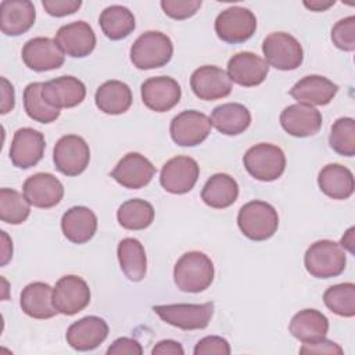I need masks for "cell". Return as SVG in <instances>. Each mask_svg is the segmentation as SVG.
<instances>
[{
    "label": "cell",
    "instance_id": "cell-21",
    "mask_svg": "<svg viewBox=\"0 0 355 355\" xmlns=\"http://www.w3.org/2000/svg\"><path fill=\"white\" fill-rule=\"evenodd\" d=\"M268 72V62L251 51L237 53L227 62V75L230 80L244 87L261 85L266 79Z\"/></svg>",
    "mask_w": 355,
    "mask_h": 355
},
{
    "label": "cell",
    "instance_id": "cell-18",
    "mask_svg": "<svg viewBox=\"0 0 355 355\" xmlns=\"http://www.w3.org/2000/svg\"><path fill=\"white\" fill-rule=\"evenodd\" d=\"M22 60L25 65L37 72L60 68L64 61V51L55 40L50 37H33L22 47Z\"/></svg>",
    "mask_w": 355,
    "mask_h": 355
},
{
    "label": "cell",
    "instance_id": "cell-19",
    "mask_svg": "<svg viewBox=\"0 0 355 355\" xmlns=\"http://www.w3.org/2000/svg\"><path fill=\"white\" fill-rule=\"evenodd\" d=\"M22 193L31 205L47 209L55 207L62 200L64 186L54 175L39 172L25 180Z\"/></svg>",
    "mask_w": 355,
    "mask_h": 355
},
{
    "label": "cell",
    "instance_id": "cell-42",
    "mask_svg": "<svg viewBox=\"0 0 355 355\" xmlns=\"http://www.w3.org/2000/svg\"><path fill=\"white\" fill-rule=\"evenodd\" d=\"M193 352L194 355H209V354L229 355L230 345L225 338L219 336H207L196 344Z\"/></svg>",
    "mask_w": 355,
    "mask_h": 355
},
{
    "label": "cell",
    "instance_id": "cell-23",
    "mask_svg": "<svg viewBox=\"0 0 355 355\" xmlns=\"http://www.w3.org/2000/svg\"><path fill=\"white\" fill-rule=\"evenodd\" d=\"M108 336V324L98 316H85L73 322L65 334L67 343L76 351H92Z\"/></svg>",
    "mask_w": 355,
    "mask_h": 355
},
{
    "label": "cell",
    "instance_id": "cell-4",
    "mask_svg": "<svg viewBox=\"0 0 355 355\" xmlns=\"http://www.w3.org/2000/svg\"><path fill=\"white\" fill-rule=\"evenodd\" d=\"M304 263L311 276L329 279L344 272L347 257L344 248L338 243L333 240H319L308 247Z\"/></svg>",
    "mask_w": 355,
    "mask_h": 355
},
{
    "label": "cell",
    "instance_id": "cell-6",
    "mask_svg": "<svg viewBox=\"0 0 355 355\" xmlns=\"http://www.w3.org/2000/svg\"><path fill=\"white\" fill-rule=\"evenodd\" d=\"M262 51L268 65L280 71L297 69L304 61L302 46L286 32L269 33L263 39Z\"/></svg>",
    "mask_w": 355,
    "mask_h": 355
},
{
    "label": "cell",
    "instance_id": "cell-16",
    "mask_svg": "<svg viewBox=\"0 0 355 355\" xmlns=\"http://www.w3.org/2000/svg\"><path fill=\"white\" fill-rule=\"evenodd\" d=\"M42 97L53 108H72L85 100L86 86L78 78L64 75L44 82Z\"/></svg>",
    "mask_w": 355,
    "mask_h": 355
},
{
    "label": "cell",
    "instance_id": "cell-30",
    "mask_svg": "<svg viewBox=\"0 0 355 355\" xmlns=\"http://www.w3.org/2000/svg\"><path fill=\"white\" fill-rule=\"evenodd\" d=\"M288 330L304 344L315 343L326 337L329 331V320L318 309H302L291 318Z\"/></svg>",
    "mask_w": 355,
    "mask_h": 355
},
{
    "label": "cell",
    "instance_id": "cell-11",
    "mask_svg": "<svg viewBox=\"0 0 355 355\" xmlns=\"http://www.w3.org/2000/svg\"><path fill=\"white\" fill-rule=\"evenodd\" d=\"M200 166L187 155H178L166 161L159 173L161 186L172 194L189 193L197 183Z\"/></svg>",
    "mask_w": 355,
    "mask_h": 355
},
{
    "label": "cell",
    "instance_id": "cell-14",
    "mask_svg": "<svg viewBox=\"0 0 355 355\" xmlns=\"http://www.w3.org/2000/svg\"><path fill=\"white\" fill-rule=\"evenodd\" d=\"M44 148L46 140L43 133L32 128H21L14 133L10 146V159L14 166L28 169L43 158Z\"/></svg>",
    "mask_w": 355,
    "mask_h": 355
},
{
    "label": "cell",
    "instance_id": "cell-43",
    "mask_svg": "<svg viewBox=\"0 0 355 355\" xmlns=\"http://www.w3.org/2000/svg\"><path fill=\"white\" fill-rule=\"evenodd\" d=\"M42 6L47 11V14L53 17H65L76 12L80 8L82 1L80 0H43Z\"/></svg>",
    "mask_w": 355,
    "mask_h": 355
},
{
    "label": "cell",
    "instance_id": "cell-5",
    "mask_svg": "<svg viewBox=\"0 0 355 355\" xmlns=\"http://www.w3.org/2000/svg\"><path fill=\"white\" fill-rule=\"evenodd\" d=\"M243 162L247 172L261 182L276 180L286 169L283 150L270 143H259L250 147L244 154Z\"/></svg>",
    "mask_w": 355,
    "mask_h": 355
},
{
    "label": "cell",
    "instance_id": "cell-7",
    "mask_svg": "<svg viewBox=\"0 0 355 355\" xmlns=\"http://www.w3.org/2000/svg\"><path fill=\"white\" fill-rule=\"evenodd\" d=\"M154 312L168 324L182 330L205 329L214 315V302L155 305Z\"/></svg>",
    "mask_w": 355,
    "mask_h": 355
},
{
    "label": "cell",
    "instance_id": "cell-24",
    "mask_svg": "<svg viewBox=\"0 0 355 355\" xmlns=\"http://www.w3.org/2000/svg\"><path fill=\"white\" fill-rule=\"evenodd\" d=\"M36 19V10L29 0H3L0 3V28L7 36L28 32Z\"/></svg>",
    "mask_w": 355,
    "mask_h": 355
},
{
    "label": "cell",
    "instance_id": "cell-36",
    "mask_svg": "<svg viewBox=\"0 0 355 355\" xmlns=\"http://www.w3.org/2000/svg\"><path fill=\"white\" fill-rule=\"evenodd\" d=\"M43 82L29 83L24 90V108L28 116L39 123H51L60 116V110L50 107L42 97Z\"/></svg>",
    "mask_w": 355,
    "mask_h": 355
},
{
    "label": "cell",
    "instance_id": "cell-46",
    "mask_svg": "<svg viewBox=\"0 0 355 355\" xmlns=\"http://www.w3.org/2000/svg\"><path fill=\"white\" fill-rule=\"evenodd\" d=\"M153 355H165V354H172V355H183L184 349L180 345V343L175 340H162L155 344V347L151 351Z\"/></svg>",
    "mask_w": 355,
    "mask_h": 355
},
{
    "label": "cell",
    "instance_id": "cell-45",
    "mask_svg": "<svg viewBox=\"0 0 355 355\" xmlns=\"http://www.w3.org/2000/svg\"><path fill=\"white\" fill-rule=\"evenodd\" d=\"M301 354H343V348L326 338H322L315 343H305L300 348Z\"/></svg>",
    "mask_w": 355,
    "mask_h": 355
},
{
    "label": "cell",
    "instance_id": "cell-15",
    "mask_svg": "<svg viewBox=\"0 0 355 355\" xmlns=\"http://www.w3.org/2000/svg\"><path fill=\"white\" fill-rule=\"evenodd\" d=\"M182 97L180 85L171 76H154L141 83V100L155 112L172 110Z\"/></svg>",
    "mask_w": 355,
    "mask_h": 355
},
{
    "label": "cell",
    "instance_id": "cell-31",
    "mask_svg": "<svg viewBox=\"0 0 355 355\" xmlns=\"http://www.w3.org/2000/svg\"><path fill=\"white\" fill-rule=\"evenodd\" d=\"M132 90L121 80H107L98 86L94 94L96 105L108 115L126 112L132 105Z\"/></svg>",
    "mask_w": 355,
    "mask_h": 355
},
{
    "label": "cell",
    "instance_id": "cell-44",
    "mask_svg": "<svg viewBox=\"0 0 355 355\" xmlns=\"http://www.w3.org/2000/svg\"><path fill=\"white\" fill-rule=\"evenodd\" d=\"M108 355H141L143 354V348L139 344L137 340L129 338V337H121L116 338L107 349Z\"/></svg>",
    "mask_w": 355,
    "mask_h": 355
},
{
    "label": "cell",
    "instance_id": "cell-10",
    "mask_svg": "<svg viewBox=\"0 0 355 355\" xmlns=\"http://www.w3.org/2000/svg\"><path fill=\"white\" fill-rule=\"evenodd\" d=\"M211 128V121L204 112L186 110L171 121L169 133L178 146L194 147L209 136Z\"/></svg>",
    "mask_w": 355,
    "mask_h": 355
},
{
    "label": "cell",
    "instance_id": "cell-50",
    "mask_svg": "<svg viewBox=\"0 0 355 355\" xmlns=\"http://www.w3.org/2000/svg\"><path fill=\"white\" fill-rule=\"evenodd\" d=\"M352 244H354V227H349V229L347 230V233L343 236L340 245H341L343 248L345 247L349 252H354Z\"/></svg>",
    "mask_w": 355,
    "mask_h": 355
},
{
    "label": "cell",
    "instance_id": "cell-13",
    "mask_svg": "<svg viewBox=\"0 0 355 355\" xmlns=\"http://www.w3.org/2000/svg\"><path fill=\"white\" fill-rule=\"evenodd\" d=\"M190 87L200 100L205 101L227 97L233 89L227 72L215 65H204L197 68L191 73Z\"/></svg>",
    "mask_w": 355,
    "mask_h": 355
},
{
    "label": "cell",
    "instance_id": "cell-22",
    "mask_svg": "<svg viewBox=\"0 0 355 355\" xmlns=\"http://www.w3.org/2000/svg\"><path fill=\"white\" fill-rule=\"evenodd\" d=\"M280 125L294 137L313 136L322 128V114L313 105L291 104L282 111Z\"/></svg>",
    "mask_w": 355,
    "mask_h": 355
},
{
    "label": "cell",
    "instance_id": "cell-20",
    "mask_svg": "<svg viewBox=\"0 0 355 355\" xmlns=\"http://www.w3.org/2000/svg\"><path fill=\"white\" fill-rule=\"evenodd\" d=\"M54 40L64 51V54L73 58L86 57L96 47L94 31L85 21H75L62 25L57 31Z\"/></svg>",
    "mask_w": 355,
    "mask_h": 355
},
{
    "label": "cell",
    "instance_id": "cell-32",
    "mask_svg": "<svg viewBox=\"0 0 355 355\" xmlns=\"http://www.w3.org/2000/svg\"><path fill=\"white\" fill-rule=\"evenodd\" d=\"M239 197V184L227 173L212 175L202 187V201L216 209H223L236 202Z\"/></svg>",
    "mask_w": 355,
    "mask_h": 355
},
{
    "label": "cell",
    "instance_id": "cell-8",
    "mask_svg": "<svg viewBox=\"0 0 355 355\" xmlns=\"http://www.w3.org/2000/svg\"><path fill=\"white\" fill-rule=\"evenodd\" d=\"M257 29V18L244 7H229L215 19V32L226 43L237 44L247 42Z\"/></svg>",
    "mask_w": 355,
    "mask_h": 355
},
{
    "label": "cell",
    "instance_id": "cell-48",
    "mask_svg": "<svg viewBox=\"0 0 355 355\" xmlns=\"http://www.w3.org/2000/svg\"><path fill=\"white\" fill-rule=\"evenodd\" d=\"M334 4V0H329V1H324V0H312V1H304V6L312 11H324L327 10L329 7H331Z\"/></svg>",
    "mask_w": 355,
    "mask_h": 355
},
{
    "label": "cell",
    "instance_id": "cell-40",
    "mask_svg": "<svg viewBox=\"0 0 355 355\" xmlns=\"http://www.w3.org/2000/svg\"><path fill=\"white\" fill-rule=\"evenodd\" d=\"M331 40L334 46L344 51L355 50V17L349 15L340 19L331 28Z\"/></svg>",
    "mask_w": 355,
    "mask_h": 355
},
{
    "label": "cell",
    "instance_id": "cell-38",
    "mask_svg": "<svg viewBox=\"0 0 355 355\" xmlns=\"http://www.w3.org/2000/svg\"><path fill=\"white\" fill-rule=\"evenodd\" d=\"M323 301L333 313L352 318L355 315V284L340 283L330 286L323 294Z\"/></svg>",
    "mask_w": 355,
    "mask_h": 355
},
{
    "label": "cell",
    "instance_id": "cell-35",
    "mask_svg": "<svg viewBox=\"0 0 355 355\" xmlns=\"http://www.w3.org/2000/svg\"><path fill=\"white\" fill-rule=\"evenodd\" d=\"M116 219L123 229L143 230L153 223L154 208L146 200L132 198L118 208Z\"/></svg>",
    "mask_w": 355,
    "mask_h": 355
},
{
    "label": "cell",
    "instance_id": "cell-37",
    "mask_svg": "<svg viewBox=\"0 0 355 355\" xmlns=\"http://www.w3.org/2000/svg\"><path fill=\"white\" fill-rule=\"evenodd\" d=\"M31 204L25 196L14 189L3 187L0 190V218L10 225H19L28 219Z\"/></svg>",
    "mask_w": 355,
    "mask_h": 355
},
{
    "label": "cell",
    "instance_id": "cell-28",
    "mask_svg": "<svg viewBox=\"0 0 355 355\" xmlns=\"http://www.w3.org/2000/svg\"><path fill=\"white\" fill-rule=\"evenodd\" d=\"M318 184L322 193L333 200H347L355 189L352 172L340 164L323 166L318 175Z\"/></svg>",
    "mask_w": 355,
    "mask_h": 355
},
{
    "label": "cell",
    "instance_id": "cell-47",
    "mask_svg": "<svg viewBox=\"0 0 355 355\" xmlns=\"http://www.w3.org/2000/svg\"><path fill=\"white\" fill-rule=\"evenodd\" d=\"M14 87L6 78H1V114L10 112L14 108Z\"/></svg>",
    "mask_w": 355,
    "mask_h": 355
},
{
    "label": "cell",
    "instance_id": "cell-41",
    "mask_svg": "<svg viewBox=\"0 0 355 355\" xmlns=\"http://www.w3.org/2000/svg\"><path fill=\"white\" fill-rule=\"evenodd\" d=\"M161 8L173 19H187L193 17L201 7V0H162Z\"/></svg>",
    "mask_w": 355,
    "mask_h": 355
},
{
    "label": "cell",
    "instance_id": "cell-25",
    "mask_svg": "<svg viewBox=\"0 0 355 355\" xmlns=\"http://www.w3.org/2000/svg\"><path fill=\"white\" fill-rule=\"evenodd\" d=\"M338 92V86L320 75H308L300 79L291 89L290 96L298 103L308 105H326Z\"/></svg>",
    "mask_w": 355,
    "mask_h": 355
},
{
    "label": "cell",
    "instance_id": "cell-2",
    "mask_svg": "<svg viewBox=\"0 0 355 355\" xmlns=\"http://www.w3.org/2000/svg\"><path fill=\"white\" fill-rule=\"evenodd\" d=\"M173 55L169 36L158 31L141 33L130 47V61L139 69H155L166 65Z\"/></svg>",
    "mask_w": 355,
    "mask_h": 355
},
{
    "label": "cell",
    "instance_id": "cell-29",
    "mask_svg": "<svg viewBox=\"0 0 355 355\" xmlns=\"http://www.w3.org/2000/svg\"><path fill=\"white\" fill-rule=\"evenodd\" d=\"M209 121L219 133L236 136L247 130L251 123V114L240 103H226L214 108Z\"/></svg>",
    "mask_w": 355,
    "mask_h": 355
},
{
    "label": "cell",
    "instance_id": "cell-12",
    "mask_svg": "<svg viewBox=\"0 0 355 355\" xmlns=\"http://www.w3.org/2000/svg\"><path fill=\"white\" fill-rule=\"evenodd\" d=\"M90 302V288L87 283L76 276H62L53 288V305L62 315H75L83 311Z\"/></svg>",
    "mask_w": 355,
    "mask_h": 355
},
{
    "label": "cell",
    "instance_id": "cell-39",
    "mask_svg": "<svg viewBox=\"0 0 355 355\" xmlns=\"http://www.w3.org/2000/svg\"><path fill=\"white\" fill-rule=\"evenodd\" d=\"M330 147L340 155H355V121L349 116L338 118L330 130Z\"/></svg>",
    "mask_w": 355,
    "mask_h": 355
},
{
    "label": "cell",
    "instance_id": "cell-1",
    "mask_svg": "<svg viewBox=\"0 0 355 355\" xmlns=\"http://www.w3.org/2000/svg\"><path fill=\"white\" fill-rule=\"evenodd\" d=\"M214 263L208 255L200 251L183 254L173 268V280L180 291L200 293L208 288L214 280Z\"/></svg>",
    "mask_w": 355,
    "mask_h": 355
},
{
    "label": "cell",
    "instance_id": "cell-3",
    "mask_svg": "<svg viewBox=\"0 0 355 355\" xmlns=\"http://www.w3.org/2000/svg\"><path fill=\"white\" fill-rule=\"evenodd\" d=\"M241 233L254 241L270 239L279 227L277 211L266 201L254 200L244 204L237 215Z\"/></svg>",
    "mask_w": 355,
    "mask_h": 355
},
{
    "label": "cell",
    "instance_id": "cell-49",
    "mask_svg": "<svg viewBox=\"0 0 355 355\" xmlns=\"http://www.w3.org/2000/svg\"><path fill=\"white\" fill-rule=\"evenodd\" d=\"M1 237H3V241H4V245H3V251H1V265H6L10 258L12 257V245H11V241L8 240V236L6 234V232H1Z\"/></svg>",
    "mask_w": 355,
    "mask_h": 355
},
{
    "label": "cell",
    "instance_id": "cell-17",
    "mask_svg": "<svg viewBox=\"0 0 355 355\" xmlns=\"http://www.w3.org/2000/svg\"><path fill=\"white\" fill-rule=\"evenodd\" d=\"M155 175V166L139 153H128L111 172V178L121 186L132 190L147 186Z\"/></svg>",
    "mask_w": 355,
    "mask_h": 355
},
{
    "label": "cell",
    "instance_id": "cell-34",
    "mask_svg": "<svg viewBox=\"0 0 355 355\" xmlns=\"http://www.w3.org/2000/svg\"><path fill=\"white\" fill-rule=\"evenodd\" d=\"M98 24L103 33L111 40H121L128 37L136 26L133 12L123 6H110L100 14Z\"/></svg>",
    "mask_w": 355,
    "mask_h": 355
},
{
    "label": "cell",
    "instance_id": "cell-26",
    "mask_svg": "<svg viewBox=\"0 0 355 355\" xmlns=\"http://www.w3.org/2000/svg\"><path fill=\"white\" fill-rule=\"evenodd\" d=\"M61 229L71 243L85 244L97 230V216L87 207H72L62 215Z\"/></svg>",
    "mask_w": 355,
    "mask_h": 355
},
{
    "label": "cell",
    "instance_id": "cell-27",
    "mask_svg": "<svg viewBox=\"0 0 355 355\" xmlns=\"http://www.w3.org/2000/svg\"><path fill=\"white\" fill-rule=\"evenodd\" d=\"M22 311L33 319H50L58 313L53 305V288L43 282L28 284L19 300Z\"/></svg>",
    "mask_w": 355,
    "mask_h": 355
},
{
    "label": "cell",
    "instance_id": "cell-9",
    "mask_svg": "<svg viewBox=\"0 0 355 355\" xmlns=\"http://www.w3.org/2000/svg\"><path fill=\"white\" fill-rule=\"evenodd\" d=\"M53 161L61 173L67 176H78L89 165V144L78 135H65L54 146Z\"/></svg>",
    "mask_w": 355,
    "mask_h": 355
},
{
    "label": "cell",
    "instance_id": "cell-33",
    "mask_svg": "<svg viewBox=\"0 0 355 355\" xmlns=\"http://www.w3.org/2000/svg\"><path fill=\"white\" fill-rule=\"evenodd\" d=\"M118 259L121 270L130 282H140L146 276L147 258L143 244L137 239L126 237L118 244Z\"/></svg>",
    "mask_w": 355,
    "mask_h": 355
}]
</instances>
